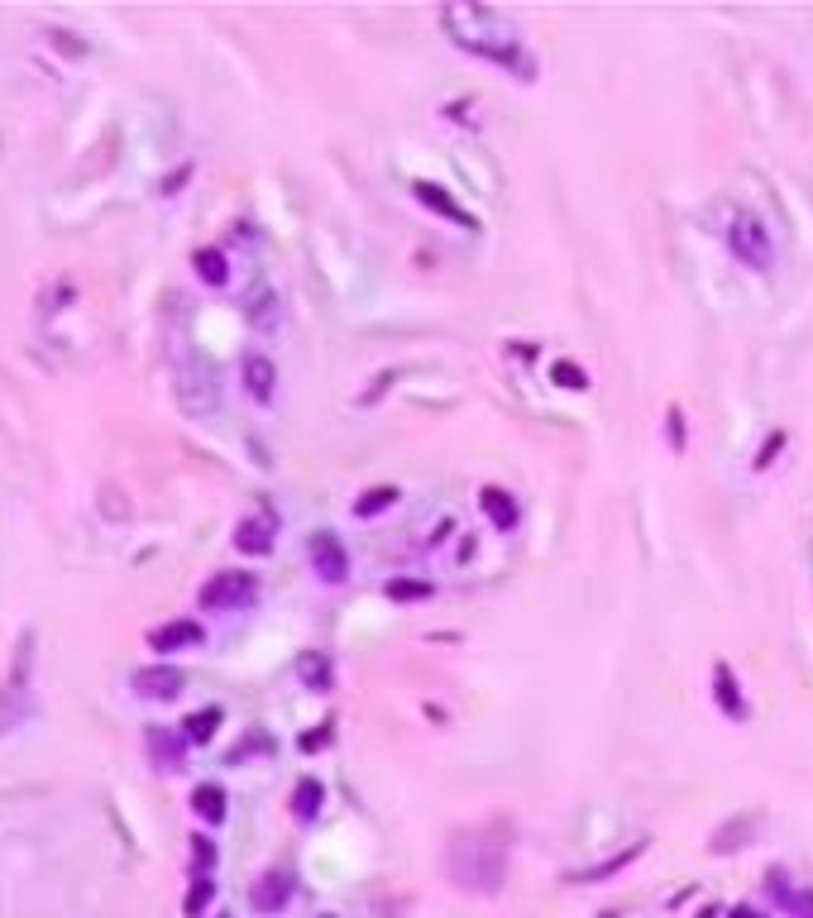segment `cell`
Segmentation results:
<instances>
[{
  "instance_id": "cell-30",
  "label": "cell",
  "mask_w": 813,
  "mask_h": 918,
  "mask_svg": "<svg viewBox=\"0 0 813 918\" xmlns=\"http://www.w3.org/2000/svg\"><path fill=\"white\" fill-rule=\"evenodd\" d=\"M670 445L684 450V416H680V407H670Z\"/></svg>"
},
{
  "instance_id": "cell-20",
  "label": "cell",
  "mask_w": 813,
  "mask_h": 918,
  "mask_svg": "<svg viewBox=\"0 0 813 918\" xmlns=\"http://www.w3.org/2000/svg\"><path fill=\"white\" fill-rule=\"evenodd\" d=\"M417 197H421V206H431V211H440V216H450V220H460V225H474V220L464 216L455 201L445 197V187H436V182H417Z\"/></svg>"
},
{
  "instance_id": "cell-33",
  "label": "cell",
  "mask_w": 813,
  "mask_h": 918,
  "mask_svg": "<svg viewBox=\"0 0 813 918\" xmlns=\"http://www.w3.org/2000/svg\"><path fill=\"white\" fill-rule=\"evenodd\" d=\"M699 918H718V909H704V914H699Z\"/></svg>"
},
{
  "instance_id": "cell-15",
  "label": "cell",
  "mask_w": 813,
  "mask_h": 918,
  "mask_svg": "<svg viewBox=\"0 0 813 918\" xmlns=\"http://www.w3.org/2000/svg\"><path fill=\"white\" fill-rule=\"evenodd\" d=\"M479 503H484L488 522L498 526V531H512V526H517V503H512V493H507V488H484V493H479Z\"/></svg>"
},
{
  "instance_id": "cell-13",
  "label": "cell",
  "mask_w": 813,
  "mask_h": 918,
  "mask_svg": "<svg viewBox=\"0 0 813 918\" xmlns=\"http://www.w3.org/2000/svg\"><path fill=\"white\" fill-rule=\"evenodd\" d=\"M641 852H646V837H637V842H632L627 852L608 856V861H598V866H589V871H570L565 880H570V885H598V880H608V875H617L622 866H632V861H637Z\"/></svg>"
},
{
  "instance_id": "cell-19",
  "label": "cell",
  "mask_w": 813,
  "mask_h": 918,
  "mask_svg": "<svg viewBox=\"0 0 813 918\" xmlns=\"http://www.w3.org/2000/svg\"><path fill=\"white\" fill-rule=\"evenodd\" d=\"M192 813L201 823H220L225 818V789L220 785H197L192 789Z\"/></svg>"
},
{
  "instance_id": "cell-2",
  "label": "cell",
  "mask_w": 813,
  "mask_h": 918,
  "mask_svg": "<svg viewBox=\"0 0 813 918\" xmlns=\"http://www.w3.org/2000/svg\"><path fill=\"white\" fill-rule=\"evenodd\" d=\"M445 875L474 890V895H498L507 885V828L488 823V828H464L450 837L445 847Z\"/></svg>"
},
{
  "instance_id": "cell-24",
  "label": "cell",
  "mask_w": 813,
  "mask_h": 918,
  "mask_svg": "<svg viewBox=\"0 0 813 918\" xmlns=\"http://www.w3.org/2000/svg\"><path fill=\"white\" fill-rule=\"evenodd\" d=\"M383 593H388L393 603H417V598H431V584H426V579H388Z\"/></svg>"
},
{
  "instance_id": "cell-29",
  "label": "cell",
  "mask_w": 813,
  "mask_h": 918,
  "mask_svg": "<svg viewBox=\"0 0 813 918\" xmlns=\"http://www.w3.org/2000/svg\"><path fill=\"white\" fill-rule=\"evenodd\" d=\"M330 737H335V722H321V732L302 737V751H321V746H330Z\"/></svg>"
},
{
  "instance_id": "cell-3",
  "label": "cell",
  "mask_w": 813,
  "mask_h": 918,
  "mask_svg": "<svg viewBox=\"0 0 813 918\" xmlns=\"http://www.w3.org/2000/svg\"><path fill=\"white\" fill-rule=\"evenodd\" d=\"M723 240H727V249H732V259L747 263L751 273H766V268H775V244H770L766 220L756 216V211H747V206L727 211Z\"/></svg>"
},
{
  "instance_id": "cell-16",
  "label": "cell",
  "mask_w": 813,
  "mask_h": 918,
  "mask_svg": "<svg viewBox=\"0 0 813 918\" xmlns=\"http://www.w3.org/2000/svg\"><path fill=\"white\" fill-rule=\"evenodd\" d=\"M321 804H326V785L321 780H297V789H292V813L302 818V823H311L316 813H321Z\"/></svg>"
},
{
  "instance_id": "cell-18",
  "label": "cell",
  "mask_w": 813,
  "mask_h": 918,
  "mask_svg": "<svg viewBox=\"0 0 813 918\" xmlns=\"http://www.w3.org/2000/svg\"><path fill=\"white\" fill-rule=\"evenodd\" d=\"M751 828H756V818H737V823L718 828V832H713V847H708V852H713V856L742 852V847H747V837H751Z\"/></svg>"
},
{
  "instance_id": "cell-22",
  "label": "cell",
  "mask_w": 813,
  "mask_h": 918,
  "mask_svg": "<svg viewBox=\"0 0 813 918\" xmlns=\"http://www.w3.org/2000/svg\"><path fill=\"white\" fill-rule=\"evenodd\" d=\"M397 498H402V493H397L393 483H378V488H369V493L354 503V517H378V512H388Z\"/></svg>"
},
{
  "instance_id": "cell-35",
  "label": "cell",
  "mask_w": 813,
  "mask_h": 918,
  "mask_svg": "<svg viewBox=\"0 0 813 918\" xmlns=\"http://www.w3.org/2000/svg\"><path fill=\"white\" fill-rule=\"evenodd\" d=\"M326 918H335V914H326Z\"/></svg>"
},
{
  "instance_id": "cell-9",
  "label": "cell",
  "mask_w": 813,
  "mask_h": 918,
  "mask_svg": "<svg viewBox=\"0 0 813 918\" xmlns=\"http://www.w3.org/2000/svg\"><path fill=\"white\" fill-rule=\"evenodd\" d=\"M287 899H292V875L283 871H268L254 880V890H249V904H254V914H278Z\"/></svg>"
},
{
  "instance_id": "cell-6",
  "label": "cell",
  "mask_w": 813,
  "mask_h": 918,
  "mask_svg": "<svg viewBox=\"0 0 813 918\" xmlns=\"http://www.w3.org/2000/svg\"><path fill=\"white\" fill-rule=\"evenodd\" d=\"M307 555H311V569H316L326 584H340V579L350 574V555H345V546H340L335 531H311Z\"/></svg>"
},
{
  "instance_id": "cell-14",
  "label": "cell",
  "mask_w": 813,
  "mask_h": 918,
  "mask_svg": "<svg viewBox=\"0 0 813 918\" xmlns=\"http://www.w3.org/2000/svg\"><path fill=\"white\" fill-rule=\"evenodd\" d=\"M149 756H154L158 770H182V742L187 737H177L173 727H149Z\"/></svg>"
},
{
  "instance_id": "cell-25",
  "label": "cell",
  "mask_w": 813,
  "mask_h": 918,
  "mask_svg": "<svg viewBox=\"0 0 813 918\" xmlns=\"http://www.w3.org/2000/svg\"><path fill=\"white\" fill-rule=\"evenodd\" d=\"M550 378H555V383H560V388H579V393H584V388H589V373H584V369H574L570 359H560V364H555V369H550Z\"/></svg>"
},
{
  "instance_id": "cell-28",
  "label": "cell",
  "mask_w": 813,
  "mask_h": 918,
  "mask_svg": "<svg viewBox=\"0 0 813 918\" xmlns=\"http://www.w3.org/2000/svg\"><path fill=\"white\" fill-rule=\"evenodd\" d=\"M785 914L790 918H813V890H794L790 904H785Z\"/></svg>"
},
{
  "instance_id": "cell-32",
  "label": "cell",
  "mask_w": 813,
  "mask_h": 918,
  "mask_svg": "<svg viewBox=\"0 0 813 918\" xmlns=\"http://www.w3.org/2000/svg\"><path fill=\"white\" fill-rule=\"evenodd\" d=\"M727 918H761V914H756V909H747V904H737V909H732Z\"/></svg>"
},
{
  "instance_id": "cell-27",
  "label": "cell",
  "mask_w": 813,
  "mask_h": 918,
  "mask_svg": "<svg viewBox=\"0 0 813 918\" xmlns=\"http://www.w3.org/2000/svg\"><path fill=\"white\" fill-rule=\"evenodd\" d=\"M192 861H197V875H206L216 866V847H211V837H192Z\"/></svg>"
},
{
  "instance_id": "cell-4",
  "label": "cell",
  "mask_w": 813,
  "mask_h": 918,
  "mask_svg": "<svg viewBox=\"0 0 813 918\" xmlns=\"http://www.w3.org/2000/svg\"><path fill=\"white\" fill-rule=\"evenodd\" d=\"M201 608L206 612H230V608H244V603H254L259 598V579L254 574H244V569H220L216 579H206L201 584Z\"/></svg>"
},
{
  "instance_id": "cell-5",
  "label": "cell",
  "mask_w": 813,
  "mask_h": 918,
  "mask_svg": "<svg viewBox=\"0 0 813 918\" xmlns=\"http://www.w3.org/2000/svg\"><path fill=\"white\" fill-rule=\"evenodd\" d=\"M177 402H182V407H187L192 416L216 412V402H220L216 373L206 369V364H192V369H182V373H177Z\"/></svg>"
},
{
  "instance_id": "cell-17",
  "label": "cell",
  "mask_w": 813,
  "mask_h": 918,
  "mask_svg": "<svg viewBox=\"0 0 813 918\" xmlns=\"http://www.w3.org/2000/svg\"><path fill=\"white\" fill-rule=\"evenodd\" d=\"M713 684H718V708H723L727 718H747V699H742V689H737V679L727 675V665H718L713 670Z\"/></svg>"
},
{
  "instance_id": "cell-1",
  "label": "cell",
  "mask_w": 813,
  "mask_h": 918,
  "mask_svg": "<svg viewBox=\"0 0 813 918\" xmlns=\"http://www.w3.org/2000/svg\"><path fill=\"white\" fill-rule=\"evenodd\" d=\"M440 24L450 34V44L484 58V63L512 67L522 82H536V67H531L527 48H522V29L512 15L503 10H488V5H469V0H455L440 10Z\"/></svg>"
},
{
  "instance_id": "cell-10",
  "label": "cell",
  "mask_w": 813,
  "mask_h": 918,
  "mask_svg": "<svg viewBox=\"0 0 813 918\" xmlns=\"http://www.w3.org/2000/svg\"><path fill=\"white\" fill-rule=\"evenodd\" d=\"M201 622H192V617H182V622H163V627H154L149 632V646L154 651H187V646H201Z\"/></svg>"
},
{
  "instance_id": "cell-23",
  "label": "cell",
  "mask_w": 813,
  "mask_h": 918,
  "mask_svg": "<svg viewBox=\"0 0 813 918\" xmlns=\"http://www.w3.org/2000/svg\"><path fill=\"white\" fill-rule=\"evenodd\" d=\"M192 263H197L201 283H211V287H220L225 278H230V268H225V254H220V249H197Z\"/></svg>"
},
{
  "instance_id": "cell-8",
  "label": "cell",
  "mask_w": 813,
  "mask_h": 918,
  "mask_svg": "<svg viewBox=\"0 0 813 918\" xmlns=\"http://www.w3.org/2000/svg\"><path fill=\"white\" fill-rule=\"evenodd\" d=\"M182 684H187V675H182L177 665H149V670L134 675V694H139V699H154V703H168V699L182 694Z\"/></svg>"
},
{
  "instance_id": "cell-21",
  "label": "cell",
  "mask_w": 813,
  "mask_h": 918,
  "mask_svg": "<svg viewBox=\"0 0 813 918\" xmlns=\"http://www.w3.org/2000/svg\"><path fill=\"white\" fill-rule=\"evenodd\" d=\"M216 727H220V708H201V713H192V718L182 722V737H187V742H197V746H206L211 737H216Z\"/></svg>"
},
{
  "instance_id": "cell-11",
  "label": "cell",
  "mask_w": 813,
  "mask_h": 918,
  "mask_svg": "<svg viewBox=\"0 0 813 918\" xmlns=\"http://www.w3.org/2000/svg\"><path fill=\"white\" fill-rule=\"evenodd\" d=\"M297 679L307 684L311 694H330L335 689V665H330L326 651H302L297 656Z\"/></svg>"
},
{
  "instance_id": "cell-26",
  "label": "cell",
  "mask_w": 813,
  "mask_h": 918,
  "mask_svg": "<svg viewBox=\"0 0 813 918\" xmlns=\"http://www.w3.org/2000/svg\"><path fill=\"white\" fill-rule=\"evenodd\" d=\"M211 895H216V880L211 875H197V885H192V895H187V914L197 918L206 904H211Z\"/></svg>"
},
{
  "instance_id": "cell-12",
  "label": "cell",
  "mask_w": 813,
  "mask_h": 918,
  "mask_svg": "<svg viewBox=\"0 0 813 918\" xmlns=\"http://www.w3.org/2000/svg\"><path fill=\"white\" fill-rule=\"evenodd\" d=\"M244 388H249L254 402H273L278 369H273V359H268V354H249V359H244Z\"/></svg>"
},
{
  "instance_id": "cell-34",
  "label": "cell",
  "mask_w": 813,
  "mask_h": 918,
  "mask_svg": "<svg viewBox=\"0 0 813 918\" xmlns=\"http://www.w3.org/2000/svg\"><path fill=\"white\" fill-rule=\"evenodd\" d=\"M598 918H617V914H598Z\"/></svg>"
},
{
  "instance_id": "cell-31",
  "label": "cell",
  "mask_w": 813,
  "mask_h": 918,
  "mask_svg": "<svg viewBox=\"0 0 813 918\" xmlns=\"http://www.w3.org/2000/svg\"><path fill=\"white\" fill-rule=\"evenodd\" d=\"M780 445H785V436H775V440H766V445H761V459H756V469H766V464H770V455H775V450H780Z\"/></svg>"
},
{
  "instance_id": "cell-7",
  "label": "cell",
  "mask_w": 813,
  "mask_h": 918,
  "mask_svg": "<svg viewBox=\"0 0 813 918\" xmlns=\"http://www.w3.org/2000/svg\"><path fill=\"white\" fill-rule=\"evenodd\" d=\"M278 541V512L273 507H254L240 526H235V550L244 555H268Z\"/></svg>"
}]
</instances>
